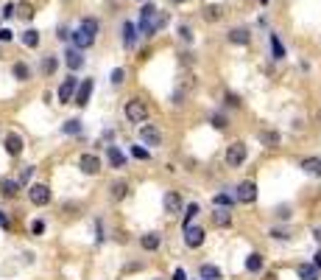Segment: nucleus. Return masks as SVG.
Instances as JSON below:
<instances>
[{"instance_id":"36","label":"nucleus","mask_w":321,"mask_h":280,"mask_svg":"<svg viewBox=\"0 0 321 280\" xmlns=\"http://www.w3.org/2000/svg\"><path fill=\"white\" fill-rule=\"evenodd\" d=\"M235 202V196H226V193H218L215 199H212V205H218V207H229Z\"/></svg>"},{"instance_id":"42","label":"nucleus","mask_w":321,"mask_h":280,"mask_svg":"<svg viewBox=\"0 0 321 280\" xmlns=\"http://www.w3.org/2000/svg\"><path fill=\"white\" fill-rule=\"evenodd\" d=\"M31 233H34V235H42V233H45V222H34V224H31Z\"/></svg>"},{"instance_id":"2","label":"nucleus","mask_w":321,"mask_h":280,"mask_svg":"<svg viewBox=\"0 0 321 280\" xmlns=\"http://www.w3.org/2000/svg\"><path fill=\"white\" fill-rule=\"evenodd\" d=\"M246 154H249V149H246V143H229L226 146V166L229 168H237L246 163Z\"/></svg>"},{"instance_id":"22","label":"nucleus","mask_w":321,"mask_h":280,"mask_svg":"<svg viewBox=\"0 0 321 280\" xmlns=\"http://www.w3.org/2000/svg\"><path fill=\"white\" fill-rule=\"evenodd\" d=\"M17 190H20V182H17V179H3V182H0V193H3V196H17Z\"/></svg>"},{"instance_id":"41","label":"nucleus","mask_w":321,"mask_h":280,"mask_svg":"<svg viewBox=\"0 0 321 280\" xmlns=\"http://www.w3.org/2000/svg\"><path fill=\"white\" fill-rule=\"evenodd\" d=\"M123 76H126V73H123L120 67H115V70H112V84H120Z\"/></svg>"},{"instance_id":"23","label":"nucleus","mask_w":321,"mask_h":280,"mask_svg":"<svg viewBox=\"0 0 321 280\" xmlns=\"http://www.w3.org/2000/svg\"><path fill=\"white\" fill-rule=\"evenodd\" d=\"M296 275H299L302 280H319V269L310 266V263H302V266L296 269Z\"/></svg>"},{"instance_id":"5","label":"nucleus","mask_w":321,"mask_h":280,"mask_svg":"<svg viewBox=\"0 0 321 280\" xmlns=\"http://www.w3.org/2000/svg\"><path fill=\"white\" fill-rule=\"evenodd\" d=\"M28 199H31V205H36V207H45V205L51 202V188H48V185H31V188H28Z\"/></svg>"},{"instance_id":"44","label":"nucleus","mask_w":321,"mask_h":280,"mask_svg":"<svg viewBox=\"0 0 321 280\" xmlns=\"http://www.w3.org/2000/svg\"><path fill=\"white\" fill-rule=\"evenodd\" d=\"M226 104H229V107H240V98L232 95V93H226Z\"/></svg>"},{"instance_id":"49","label":"nucleus","mask_w":321,"mask_h":280,"mask_svg":"<svg viewBox=\"0 0 321 280\" xmlns=\"http://www.w3.org/2000/svg\"><path fill=\"white\" fill-rule=\"evenodd\" d=\"M170 3H176V6H179V3H185V0H170Z\"/></svg>"},{"instance_id":"1","label":"nucleus","mask_w":321,"mask_h":280,"mask_svg":"<svg viewBox=\"0 0 321 280\" xmlns=\"http://www.w3.org/2000/svg\"><path fill=\"white\" fill-rule=\"evenodd\" d=\"M162 25H165V17L156 14V9L151 6V3H145L143 9H140V31H143L145 37H154Z\"/></svg>"},{"instance_id":"19","label":"nucleus","mask_w":321,"mask_h":280,"mask_svg":"<svg viewBox=\"0 0 321 280\" xmlns=\"http://www.w3.org/2000/svg\"><path fill=\"white\" fill-rule=\"evenodd\" d=\"M257 140L263 146H279V132H274V129H263V132L257 134Z\"/></svg>"},{"instance_id":"35","label":"nucleus","mask_w":321,"mask_h":280,"mask_svg":"<svg viewBox=\"0 0 321 280\" xmlns=\"http://www.w3.org/2000/svg\"><path fill=\"white\" fill-rule=\"evenodd\" d=\"M62 132L65 134H78L81 132V121H67L65 126H62Z\"/></svg>"},{"instance_id":"16","label":"nucleus","mask_w":321,"mask_h":280,"mask_svg":"<svg viewBox=\"0 0 321 280\" xmlns=\"http://www.w3.org/2000/svg\"><path fill=\"white\" fill-rule=\"evenodd\" d=\"M229 42L232 45H249L252 42V34L246 31V28H232V31H229Z\"/></svg>"},{"instance_id":"24","label":"nucleus","mask_w":321,"mask_h":280,"mask_svg":"<svg viewBox=\"0 0 321 280\" xmlns=\"http://www.w3.org/2000/svg\"><path fill=\"white\" fill-rule=\"evenodd\" d=\"M260 269H263V255L252 252V255L246 258V272H260Z\"/></svg>"},{"instance_id":"3","label":"nucleus","mask_w":321,"mask_h":280,"mask_svg":"<svg viewBox=\"0 0 321 280\" xmlns=\"http://www.w3.org/2000/svg\"><path fill=\"white\" fill-rule=\"evenodd\" d=\"M126 118H129L132 123H143L145 118H148V107H145L140 98L126 101Z\"/></svg>"},{"instance_id":"33","label":"nucleus","mask_w":321,"mask_h":280,"mask_svg":"<svg viewBox=\"0 0 321 280\" xmlns=\"http://www.w3.org/2000/svg\"><path fill=\"white\" fill-rule=\"evenodd\" d=\"M56 67H59V62H56L53 56H48V59L42 62V73L45 76H51V73H56Z\"/></svg>"},{"instance_id":"15","label":"nucleus","mask_w":321,"mask_h":280,"mask_svg":"<svg viewBox=\"0 0 321 280\" xmlns=\"http://www.w3.org/2000/svg\"><path fill=\"white\" fill-rule=\"evenodd\" d=\"M106 157H109L112 168H123L126 166V154H123L118 146H109V149H106Z\"/></svg>"},{"instance_id":"30","label":"nucleus","mask_w":321,"mask_h":280,"mask_svg":"<svg viewBox=\"0 0 321 280\" xmlns=\"http://www.w3.org/2000/svg\"><path fill=\"white\" fill-rule=\"evenodd\" d=\"M204 20L207 22H218L221 20V9H218V6H207V9H204Z\"/></svg>"},{"instance_id":"50","label":"nucleus","mask_w":321,"mask_h":280,"mask_svg":"<svg viewBox=\"0 0 321 280\" xmlns=\"http://www.w3.org/2000/svg\"><path fill=\"white\" fill-rule=\"evenodd\" d=\"M263 3H268V0H263Z\"/></svg>"},{"instance_id":"9","label":"nucleus","mask_w":321,"mask_h":280,"mask_svg":"<svg viewBox=\"0 0 321 280\" xmlns=\"http://www.w3.org/2000/svg\"><path fill=\"white\" fill-rule=\"evenodd\" d=\"M185 244L193 246V249L201 246L204 244V230H201V227H185Z\"/></svg>"},{"instance_id":"47","label":"nucleus","mask_w":321,"mask_h":280,"mask_svg":"<svg viewBox=\"0 0 321 280\" xmlns=\"http://www.w3.org/2000/svg\"><path fill=\"white\" fill-rule=\"evenodd\" d=\"M173 280H187L185 278V269H176V272H173Z\"/></svg>"},{"instance_id":"13","label":"nucleus","mask_w":321,"mask_h":280,"mask_svg":"<svg viewBox=\"0 0 321 280\" xmlns=\"http://www.w3.org/2000/svg\"><path fill=\"white\" fill-rule=\"evenodd\" d=\"M65 62H67V67H70V70H78V67L84 65V56H81V51H78V48H70V51L65 54Z\"/></svg>"},{"instance_id":"4","label":"nucleus","mask_w":321,"mask_h":280,"mask_svg":"<svg viewBox=\"0 0 321 280\" xmlns=\"http://www.w3.org/2000/svg\"><path fill=\"white\" fill-rule=\"evenodd\" d=\"M254 199H257V185L252 182V179H246V182H240V185L235 188V202H240V205H252Z\"/></svg>"},{"instance_id":"12","label":"nucleus","mask_w":321,"mask_h":280,"mask_svg":"<svg viewBox=\"0 0 321 280\" xmlns=\"http://www.w3.org/2000/svg\"><path fill=\"white\" fill-rule=\"evenodd\" d=\"M6 151H9L11 157H17L22 151V137H20V134H14V132L6 134Z\"/></svg>"},{"instance_id":"43","label":"nucleus","mask_w":321,"mask_h":280,"mask_svg":"<svg viewBox=\"0 0 321 280\" xmlns=\"http://www.w3.org/2000/svg\"><path fill=\"white\" fill-rule=\"evenodd\" d=\"M11 37H14V34H11L9 28H0V42H11Z\"/></svg>"},{"instance_id":"21","label":"nucleus","mask_w":321,"mask_h":280,"mask_svg":"<svg viewBox=\"0 0 321 280\" xmlns=\"http://www.w3.org/2000/svg\"><path fill=\"white\" fill-rule=\"evenodd\" d=\"M140 246H143L145 252H154L156 246H159V235L156 233H145L143 238H140Z\"/></svg>"},{"instance_id":"39","label":"nucleus","mask_w":321,"mask_h":280,"mask_svg":"<svg viewBox=\"0 0 321 280\" xmlns=\"http://www.w3.org/2000/svg\"><path fill=\"white\" fill-rule=\"evenodd\" d=\"M179 37H182L185 42H193V31H190V25H182V28H179Z\"/></svg>"},{"instance_id":"40","label":"nucleus","mask_w":321,"mask_h":280,"mask_svg":"<svg viewBox=\"0 0 321 280\" xmlns=\"http://www.w3.org/2000/svg\"><path fill=\"white\" fill-rule=\"evenodd\" d=\"M31 177H34V168H31V166H25V168H22V174H20V185H22V182H28Z\"/></svg>"},{"instance_id":"18","label":"nucleus","mask_w":321,"mask_h":280,"mask_svg":"<svg viewBox=\"0 0 321 280\" xmlns=\"http://www.w3.org/2000/svg\"><path fill=\"white\" fill-rule=\"evenodd\" d=\"M120 34H123V45H126V48H134V42H137V31H134L132 22H123Z\"/></svg>"},{"instance_id":"38","label":"nucleus","mask_w":321,"mask_h":280,"mask_svg":"<svg viewBox=\"0 0 321 280\" xmlns=\"http://www.w3.org/2000/svg\"><path fill=\"white\" fill-rule=\"evenodd\" d=\"M210 123L215 126V129H226V118H223V115H212Z\"/></svg>"},{"instance_id":"31","label":"nucleus","mask_w":321,"mask_h":280,"mask_svg":"<svg viewBox=\"0 0 321 280\" xmlns=\"http://www.w3.org/2000/svg\"><path fill=\"white\" fill-rule=\"evenodd\" d=\"M271 51H274V59H285V45L279 42V37H271Z\"/></svg>"},{"instance_id":"25","label":"nucleus","mask_w":321,"mask_h":280,"mask_svg":"<svg viewBox=\"0 0 321 280\" xmlns=\"http://www.w3.org/2000/svg\"><path fill=\"white\" fill-rule=\"evenodd\" d=\"M78 28H81V31H87L89 37H95V34H98V20H95V17H84V20H81V25H78Z\"/></svg>"},{"instance_id":"34","label":"nucleus","mask_w":321,"mask_h":280,"mask_svg":"<svg viewBox=\"0 0 321 280\" xmlns=\"http://www.w3.org/2000/svg\"><path fill=\"white\" fill-rule=\"evenodd\" d=\"M196 213H199V205H196V202H193V205H187V210H185V227H190V222H193V219H196Z\"/></svg>"},{"instance_id":"28","label":"nucleus","mask_w":321,"mask_h":280,"mask_svg":"<svg viewBox=\"0 0 321 280\" xmlns=\"http://www.w3.org/2000/svg\"><path fill=\"white\" fill-rule=\"evenodd\" d=\"M14 14H17V17H22V20H31V17H34L31 3H20V6H14Z\"/></svg>"},{"instance_id":"46","label":"nucleus","mask_w":321,"mask_h":280,"mask_svg":"<svg viewBox=\"0 0 321 280\" xmlns=\"http://www.w3.org/2000/svg\"><path fill=\"white\" fill-rule=\"evenodd\" d=\"M0 227H3V230H9V227H11L9 216H6V213H3V210H0Z\"/></svg>"},{"instance_id":"7","label":"nucleus","mask_w":321,"mask_h":280,"mask_svg":"<svg viewBox=\"0 0 321 280\" xmlns=\"http://www.w3.org/2000/svg\"><path fill=\"white\" fill-rule=\"evenodd\" d=\"M73 95H76V104H78V107H87V104H89V95H92V78H84V81L76 87V93H73Z\"/></svg>"},{"instance_id":"10","label":"nucleus","mask_w":321,"mask_h":280,"mask_svg":"<svg viewBox=\"0 0 321 280\" xmlns=\"http://www.w3.org/2000/svg\"><path fill=\"white\" fill-rule=\"evenodd\" d=\"M76 87H78V81H76L73 76H70V78H65V81H62V87H59V104H67V101L73 98Z\"/></svg>"},{"instance_id":"8","label":"nucleus","mask_w":321,"mask_h":280,"mask_svg":"<svg viewBox=\"0 0 321 280\" xmlns=\"http://www.w3.org/2000/svg\"><path fill=\"white\" fill-rule=\"evenodd\" d=\"M78 168H81L84 174H98L101 171V160L95 154H81L78 157Z\"/></svg>"},{"instance_id":"32","label":"nucleus","mask_w":321,"mask_h":280,"mask_svg":"<svg viewBox=\"0 0 321 280\" xmlns=\"http://www.w3.org/2000/svg\"><path fill=\"white\" fill-rule=\"evenodd\" d=\"M28 76H31V70H28V65H25V62H17V65H14V78H20V81H25Z\"/></svg>"},{"instance_id":"20","label":"nucleus","mask_w":321,"mask_h":280,"mask_svg":"<svg viewBox=\"0 0 321 280\" xmlns=\"http://www.w3.org/2000/svg\"><path fill=\"white\" fill-rule=\"evenodd\" d=\"M212 222L218 224V227H229L232 224V213L226 210V207H218V210L212 213Z\"/></svg>"},{"instance_id":"27","label":"nucleus","mask_w":321,"mask_h":280,"mask_svg":"<svg viewBox=\"0 0 321 280\" xmlns=\"http://www.w3.org/2000/svg\"><path fill=\"white\" fill-rule=\"evenodd\" d=\"M126 193H129V185H126L123 179H118V182L112 185V199H115V202H120L123 196H126Z\"/></svg>"},{"instance_id":"17","label":"nucleus","mask_w":321,"mask_h":280,"mask_svg":"<svg viewBox=\"0 0 321 280\" xmlns=\"http://www.w3.org/2000/svg\"><path fill=\"white\" fill-rule=\"evenodd\" d=\"M302 168H304V174H310V177H321V160L319 157H307V160H302Z\"/></svg>"},{"instance_id":"26","label":"nucleus","mask_w":321,"mask_h":280,"mask_svg":"<svg viewBox=\"0 0 321 280\" xmlns=\"http://www.w3.org/2000/svg\"><path fill=\"white\" fill-rule=\"evenodd\" d=\"M201 278L204 280H221V269L212 266V263H204V266H201Z\"/></svg>"},{"instance_id":"11","label":"nucleus","mask_w":321,"mask_h":280,"mask_svg":"<svg viewBox=\"0 0 321 280\" xmlns=\"http://www.w3.org/2000/svg\"><path fill=\"white\" fill-rule=\"evenodd\" d=\"M162 205H165L168 213H179V210H182V196H179L176 190H168L165 199H162Z\"/></svg>"},{"instance_id":"29","label":"nucleus","mask_w":321,"mask_h":280,"mask_svg":"<svg viewBox=\"0 0 321 280\" xmlns=\"http://www.w3.org/2000/svg\"><path fill=\"white\" fill-rule=\"evenodd\" d=\"M22 45H25V48H36V45H39V34L34 31V28L31 31H25L22 34Z\"/></svg>"},{"instance_id":"37","label":"nucleus","mask_w":321,"mask_h":280,"mask_svg":"<svg viewBox=\"0 0 321 280\" xmlns=\"http://www.w3.org/2000/svg\"><path fill=\"white\" fill-rule=\"evenodd\" d=\"M132 154L137 157V160H148V157H151V154H148V149H143V146H134Z\"/></svg>"},{"instance_id":"14","label":"nucleus","mask_w":321,"mask_h":280,"mask_svg":"<svg viewBox=\"0 0 321 280\" xmlns=\"http://www.w3.org/2000/svg\"><path fill=\"white\" fill-rule=\"evenodd\" d=\"M92 42H95V37H89L87 31H81V28H78V31H73V45H76L78 51H84V48H89Z\"/></svg>"},{"instance_id":"6","label":"nucleus","mask_w":321,"mask_h":280,"mask_svg":"<svg viewBox=\"0 0 321 280\" xmlns=\"http://www.w3.org/2000/svg\"><path fill=\"white\" fill-rule=\"evenodd\" d=\"M140 140L148 146H159L162 143V134H159V129L154 123H145V126H140Z\"/></svg>"},{"instance_id":"48","label":"nucleus","mask_w":321,"mask_h":280,"mask_svg":"<svg viewBox=\"0 0 321 280\" xmlns=\"http://www.w3.org/2000/svg\"><path fill=\"white\" fill-rule=\"evenodd\" d=\"M313 266L321 269V252H316V261H313Z\"/></svg>"},{"instance_id":"45","label":"nucleus","mask_w":321,"mask_h":280,"mask_svg":"<svg viewBox=\"0 0 321 280\" xmlns=\"http://www.w3.org/2000/svg\"><path fill=\"white\" fill-rule=\"evenodd\" d=\"M0 11H3V20H9V17H14V6H11V3H9V6H3Z\"/></svg>"}]
</instances>
